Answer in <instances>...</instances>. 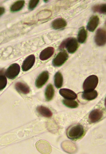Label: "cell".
<instances>
[{
  "mask_svg": "<svg viewBox=\"0 0 106 154\" xmlns=\"http://www.w3.org/2000/svg\"><path fill=\"white\" fill-rule=\"evenodd\" d=\"M68 58V55L66 51L60 52L55 57L53 61L54 66L59 67L64 64Z\"/></svg>",
  "mask_w": 106,
  "mask_h": 154,
  "instance_id": "4",
  "label": "cell"
},
{
  "mask_svg": "<svg viewBox=\"0 0 106 154\" xmlns=\"http://www.w3.org/2000/svg\"><path fill=\"white\" fill-rule=\"evenodd\" d=\"M5 9L3 7H0V17L5 13Z\"/></svg>",
  "mask_w": 106,
  "mask_h": 154,
  "instance_id": "25",
  "label": "cell"
},
{
  "mask_svg": "<svg viewBox=\"0 0 106 154\" xmlns=\"http://www.w3.org/2000/svg\"><path fill=\"white\" fill-rule=\"evenodd\" d=\"M25 4L24 1H18L14 2L11 7V11L12 12L19 11L24 7Z\"/></svg>",
  "mask_w": 106,
  "mask_h": 154,
  "instance_id": "20",
  "label": "cell"
},
{
  "mask_svg": "<svg viewBox=\"0 0 106 154\" xmlns=\"http://www.w3.org/2000/svg\"><path fill=\"white\" fill-rule=\"evenodd\" d=\"M67 25V22L62 18H58L55 20L52 23V27L54 29H62Z\"/></svg>",
  "mask_w": 106,
  "mask_h": 154,
  "instance_id": "13",
  "label": "cell"
},
{
  "mask_svg": "<svg viewBox=\"0 0 106 154\" xmlns=\"http://www.w3.org/2000/svg\"><path fill=\"white\" fill-rule=\"evenodd\" d=\"M103 112L99 109H94L90 113L89 120L91 123H95L99 121L103 116Z\"/></svg>",
  "mask_w": 106,
  "mask_h": 154,
  "instance_id": "8",
  "label": "cell"
},
{
  "mask_svg": "<svg viewBox=\"0 0 106 154\" xmlns=\"http://www.w3.org/2000/svg\"><path fill=\"white\" fill-rule=\"evenodd\" d=\"M39 0H32L29 1V9L30 10H33L36 7L39 3Z\"/></svg>",
  "mask_w": 106,
  "mask_h": 154,
  "instance_id": "24",
  "label": "cell"
},
{
  "mask_svg": "<svg viewBox=\"0 0 106 154\" xmlns=\"http://www.w3.org/2000/svg\"><path fill=\"white\" fill-rule=\"evenodd\" d=\"M92 10L96 13L105 14L106 13V5L104 4L95 5L92 7Z\"/></svg>",
  "mask_w": 106,
  "mask_h": 154,
  "instance_id": "22",
  "label": "cell"
},
{
  "mask_svg": "<svg viewBox=\"0 0 106 154\" xmlns=\"http://www.w3.org/2000/svg\"><path fill=\"white\" fill-rule=\"evenodd\" d=\"M98 96L97 91L93 90L92 91H84L83 92L82 97L86 100H92L95 99Z\"/></svg>",
  "mask_w": 106,
  "mask_h": 154,
  "instance_id": "15",
  "label": "cell"
},
{
  "mask_svg": "<svg viewBox=\"0 0 106 154\" xmlns=\"http://www.w3.org/2000/svg\"><path fill=\"white\" fill-rule=\"evenodd\" d=\"M55 49L52 47H49L44 49L40 53L39 58L42 61H45L50 58L54 54Z\"/></svg>",
  "mask_w": 106,
  "mask_h": 154,
  "instance_id": "12",
  "label": "cell"
},
{
  "mask_svg": "<svg viewBox=\"0 0 106 154\" xmlns=\"http://www.w3.org/2000/svg\"><path fill=\"white\" fill-rule=\"evenodd\" d=\"M60 95L66 99L75 100L77 98V94L72 90L67 88H62L59 91Z\"/></svg>",
  "mask_w": 106,
  "mask_h": 154,
  "instance_id": "11",
  "label": "cell"
},
{
  "mask_svg": "<svg viewBox=\"0 0 106 154\" xmlns=\"http://www.w3.org/2000/svg\"><path fill=\"white\" fill-rule=\"evenodd\" d=\"M62 103L66 106L71 108H76L78 107L77 102L74 100L65 99L62 100Z\"/></svg>",
  "mask_w": 106,
  "mask_h": 154,
  "instance_id": "21",
  "label": "cell"
},
{
  "mask_svg": "<svg viewBox=\"0 0 106 154\" xmlns=\"http://www.w3.org/2000/svg\"><path fill=\"white\" fill-rule=\"evenodd\" d=\"M87 31L84 27L83 26L80 28L77 34V39L79 42L83 44L86 42L87 38Z\"/></svg>",
  "mask_w": 106,
  "mask_h": 154,
  "instance_id": "18",
  "label": "cell"
},
{
  "mask_svg": "<svg viewBox=\"0 0 106 154\" xmlns=\"http://www.w3.org/2000/svg\"><path fill=\"white\" fill-rule=\"evenodd\" d=\"M99 23V18L98 16L96 15L92 16L87 23V29L90 32H94L98 26Z\"/></svg>",
  "mask_w": 106,
  "mask_h": 154,
  "instance_id": "10",
  "label": "cell"
},
{
  "mask_svg": "<svg viewBox=\"0 0 106 154\" xmlns=\"http://www.w3.org/2000/svg\"><path fill=\"white\" fill-rule=\"evenodd\" d=\"M20 71V66L18 64H12L6 71V77L10 79H13L18 75Z\"/></svg>",
  "mask_w": 106,
  "mask_h": 154,
  "instance_id": "5",
  "label": "cell"
},
{
  "mask_svg": "<svg viewBox=\"0 0 106 154\" xmlns=\"http://www.w3.org/2000/svg\"><path fill=\"white\" fill-rule=\"evenodd\" d=\"M16 89L19 93L23 94H27L29 93L30 91V88L28 85L22 82H18L16 84Z\"/></svg>",
  "mask_w": 106,
  "mask_h": 154,
  "instance_id": "14",
  "label": "cell"
},
{
  "mask_svg": "<svg viewBox=\"0 0 106 154\" xmlns=\"http://www.w3.org/2000/svg\"><path fill=\"white\" fill-rule=\"evenodd\" d=\"M67 136L73 141H77L82 138L85 134L83 127L80 124L71 125L67 129Z\"/></svg>",
  "mask_w": 106,
  "mask_h": 154,
  "instance_id": "1",
  "label": "cell"
},
{
  "mask_svg": "<svg viewBox=\"0 0 106 154\" xmlns=\"http://www.w3.org/2000/svg\"><path fill=\"white\" fill-rule=\"evenodd\" d=\"M54 83L56 88H60L63 83V78L61 72H58L54 76Z\"/></svg>",
  "mask_w": 106,
  "mask_h": 154,
  "instance_id": "19",
  "label": "cell"
},
{
  "mask_svg": "<svg viewBox=\"0 0 106 154\" xmlns=\"http://www.w3.org/2000/svg\"><path fill=\"white\" fill-rule=\"evenodd\" d=\"M3 70H0V75H2V74L3 73Z\"/></svg>",
  "mask_w": 106,
  "mask_h": 154,
  "instance_id": "26",
  "label": "cell"
},
{
  "mask_svg": "<svg viewBox=\"0 0 106 154\" xmlns=\"http://www.w3.org/2000/svg\"><path fill=\"white\" fill-rule=\"evenodd\" d=\"M35 56L34 55H31L28 56L24 60L22 65V68L23 71H27L31 69L35 63Z\"/></svg>",
  "mask_w": 106,
  "mask_h": 154,
  "instance_id": "9",
  "label": "cell"
},
{
  "mask_svg": "<svg viewBox=\"0 0 106 154\" xmlns=\"http://www.w3.org/2000/svg\"><path fill=\"white\" fill-rule=\"evenodd\" d=\"M7 83V78L5 76L0 75V91L4 89Z\"/></svg>",
  "mask_w": 106,
  "mask_h": 154,
  "instance_id": "23",
  "label": "cell"
},
{
  "mask_svg": "<svg viewBox=\"0 0 106 154\" xmlns=\"http://www.w3.org/2000/svg\"><path fill=\"white\" fill-rule=\"evenodd\" d=\"M98 82V78L95 75L89 76L85 80L83 85L84 91H93L97 87Z\"/></svg>",
  "mask_w": 106,
  "mask_h": 154,
  "instance_id": "3",
  "label": "cell"
},
{
  "mask_svg": "<svg viewBox=\"0 0 106 154\" xmlns=\"http://www.w3.org/2000/svg\"><path fill=\"white\" fill-rule=\"evenodd\" d=\"M55 90L51 84H49L47 87L45 91V97L47 101H50L53 98L55 95Z\"/></svg>",
  "mask_w": 106,
  "mask_h": 154,
  "instance_id": "17",
  "label": "cell"
},
{
  "mask_svg": "<svg viewBox=\"0 0 106 154\" xmlns=\"http://www.w3.org/2000/svg\"><path fill=\"white\" fill-rule=\"evenodd\" d=\"M49 79V73L47 71H44L41 73L36 80L35 84L38 88L42 87L47 82Z\"/></svg>",
  "mask_w": 106,
  "mask_h": 154,
  "instance_id": "7",
  "label": "cell"
},
{
  "mask_svg": "<svg viewBox=\"0 0 106 154\" xmlns=\"http://www.w3.org/2000/svg\"><path fill=\"white\" fill-rule=\"evenodd\" d=\"M37 111L43 116L49 118L52 117L53 115L52 112L51 111L47 108L44 106H39L36 108Z\"/></svg>",
  "mask_w": 106,
  "mask_h": 154,
  "instance_id": "16",
  "label": "cell"
},
{
  "mask_svg": "<svg viewBox=\"0 0 106 154\" xmlns=\"http://www.w3.org/2000/svg\"><path fill=\"white\" fill-rule=\"evenodd\" d=\"M95 41L98 46H103L106 44V31L102 28L97 29L95 37Z\"/></svg>",
  "mask_w": 106,
  "mask_h": 154,
  "instance_id": "6",
  "label": "cell"
},
{
  "mask_svg": "<svg viewBox=\"0 0 106 154\" xmlns=\"http://www.w3.org/2000/svg\"><path fill=\"white\" fill-rule=\"evenodd\" d=\"M66 48L70 54H74L78 48L77 41L74 38H70L65 39L62 42L59 46L60 50H63Z\"/></svg>",
  "mask_w": 106,
  "mask_h": 154,
  "instance_id": "2",
  "label": "cell"
}]
</instances>
